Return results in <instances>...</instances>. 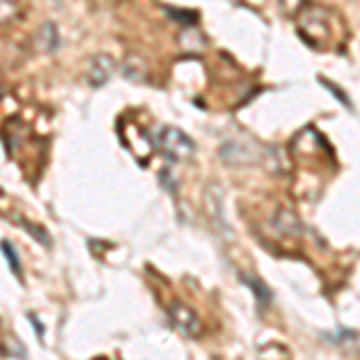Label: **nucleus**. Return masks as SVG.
I'll list each match as a JSON object with an SVG mask.
<instances>
[{
    "mask_svg": "<svg viewBox=\"0 0 360 360\" xmlns=\"http://www.w3.org/2000/svg\"><path fill=\"white\" fill-rule=\"evenodd\" d=\"M156 149L173 164H183L195 154L193 139L178 127H161L159 135H156Z\"/></svg>",
    "mask_w": 360,
    "mask_h": 360,
    "instance_id": "f257e3e1",
    "label": "nucleus"
},
{
    "mask_svg": "<svg viewBox=\"0 0 360 360\" xmlns=\"http://www.w3.org/2000/svg\"><path fill=\"white\" fill-rule=\"evenodd\" d=\"M168 317H171L173 327L178 329V332L188 334V336H195L200 334L202 324H200V317L195 315V310H190V307L180 305V303H173L171 310H168Z\"/></svg>",
    "mask_w": 360,
    "mask_h": 360,
    "instance_id": "f03ea898",
    "label": "nucleus"
},
{
    "mask_svg": "<svg viewBox=\"0 0 360 360\" xmlns=\"http://www.w3.org/2000/svg\"><path fill=\"white\" fill-rule=\"evenodd\" d=\"M113 75V58L108 56H96L89 65V82L91 86H103L108 82V77Z\"/></svg>",
    "mask_w": 360,
    "mask_h": 360,
    "instance_id": "7ed1b4c3",
    "label": "nucleus"
},
{
    "mask_svg": "<svg viewBox=\"0 0 360 360\" xmlns=\"http://www.w3.org/2000/svg\"><path fill=\"white\" fill-rule=\"evenodd\" d=\"M37 46L41 51H46V53H51V51H56L58 46H60V37H58V29L56 25H44L41 29H39L37 34Z\"/></svg>",
    "mask_w": 360,
    "mask_h": 360,
    "instance_id": "20e7f679",
    "label": "nucleus"
},
{
    "mask_svg": "<svg viewBox=\"0 0 360 360\" xmlns=\"http://www.w3.org/2000/svg\"><path fill=\"white\" fill-rule=\"evenodd\" d=\"M243 283H248V286L252 288V293H255V298H257L259 307H264L271 300V291L264 286L262 281H259V278H255L252 274H243Z\"/></svg>",
    "mask_w": 360,
    "mask_h": 360,
    "instance_id": "39448f33",
    "label": "nucleus"
},
{
    "mask_svg": "<svg viewBox=\"0 0 360 360\" xmlns=\"http://www.w3.org/2000/svg\"><path fill=\"white\" fill-rule=\"evenodd\" d=\"M0 250H3V252H5V259H8L10 269H13V274H15V276H22V264H20V259H17L15 248L10 245L8 240H3V243H0Z\"/></svg>",
    "mask_w": 360,
    "mask_h": 360,
    "instance_id": "423d86ee",
    "label": "nucleus"
},
{
    "mask_svg": "<svg viewBox=\"0 0 360 360\" xmlns=\"http://www.w3.org/2000/svg\"><path fill=\"white\" fill-rule=\"evenodd\" d=\"M17 15V5L13 0H0V25L3 22H10Z\"/></svg>",
    "mask_w": 360,
    "mask_h": 360,
    "instance_id": "0eeeda50",
    "label": "nucleus"
},
{
    "mask_svg": "<svg viewBox=\"0 0 360 360\" xmlns=\"http://www.w3.org/2000/svg\"><path fill=\"white\" fill-rule=\"evenodd\" d=\"M303 3V0H281V5H283V10H288V13H293L298 5Z\"/></svg>",
    "mask_w": 360,
    "mask_h": 360,
    "instance_id": "6e6552de",
    "label": "nucleus"
},
{
    "mask_svg": "<svg viewBox=\"0 0 360 360\" xmlns=\"http://www.w3.org/2000/svg\"><path fill=\"white\" fill-rule=\"evenodd\" d=\"M0 96H3V84H0Z\"/></svg>",
    "mask_w": 360,
    "mask_h": 360,
    "instance_id": "1a4fd4ad",
    "label": "nucleus"
}]
</instances>
